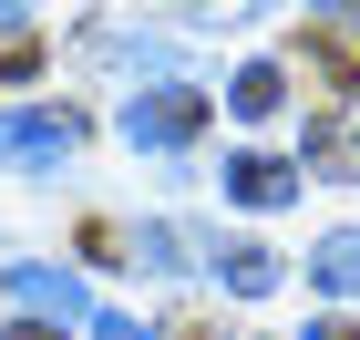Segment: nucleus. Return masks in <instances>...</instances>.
Masks as SVG:
<instances>
[{
	"label": "nucleus",
	"instance_id": "obj_1",
	"mask_svg": "<svg viewBox=\"0 0 360 340\" xmlns=\"http://www.w3.org/2000/svg\"><path fill=\"white\" fill-rule=\"evenodd\" d=\"M195 124H206V93H195V83H165V93H134V103H124V134L155 144V155L195 144Z\"/></svg>",
	"mask_w": 360,
	"mask_h": 340
},
{
	"label": "nucleus",
	"instance_id": "obj_2",
	"mask_svg": "<svg viewBox=\"0 0 360 340\" xmlns=\"http://www.w3.org/2000/svg\"><path fill=\"white\" fill-rule=\"evenodd\" d=\"M83 144V113L72 103H41V113H0V165H62Z\"/></svg>",
	"mask_w": 360,
	"mask_h": 340
},
{
	"label": "nucleus",
	"instance_id": "obj_3",
	"mask_svg": "<svg viewBox=\"0 0 360 340\" xmlns=\"http://www.w3.org/2000/svg\"><path fill=\"white\" fill-rule=\"evenodd\" d=\"M11 299H21V320H52V330H93V299L72 268H41V258H21L11 268Z\"/></svg>",
	"mask_w": 360,
	"mask_h": 340
},
{
	"label": "nucleus",
	"instance_id": "obj_4",
	"mask_svg": "<svg viewBox=\"0 0 360 340\" xmlns=\"http://www.w3.org/2000/svg\"><path fill=\"white\" fill-rule=\"evenodd\" d=\"M226 196H237V206H288L299 175L278 165V155H237V165H226Z\"/></svg>",
	"mask_w": 360,
	"mask_h": 340
},
{
	"label": "nucleus",
	"instance_id": "obj_5",
	"mask_svg": "<svg viewBox=\"0 0 360 340\" xmlns=\"http://www.w3.org/2000/svg\"><path fill=\"white\" fill-rule=\"evenodd\" d=\"M309 279L330 289V299H360V227H330V237L309 248Z\"/></svg>",
	"mask_w": 360,
	"mask_h": 340
},
{
	"label": "nucleus",
	"instance_id": "obj_6",
	"mask_svg": "<svg viewBox=\"0 0 360 340\" xmlns=\"http://www.w3.org/2000/svg\"><path fill=\"white\" fill-rule=\"evenodd\" d=\"M226 103H237V113L257 124V113H278V103H288V73H278V62H248V73L226 83Z\"/></svg>",
	"mask_w": 360,
	"mask_h": 340
},
{
	"label": "nucleus",
	"instance_id": "obj_7",
	"mask_svg": "<svg viewBox=\"0 0 360 340\" xmlns=\"http://www.w3.org/2000/svg\"><path fill=\"white\" fill-rule=\"evenodd\" d=\"M217 268H226L237 299H268V289H278V258H268V248H217Z\"/></svg>",
	"mask_w": 360,
	"mask_h": 340
},
{
	"label": "nucleus",
	"instance_id": "obj_8",
	"mask_svg": "<svg viewBox=\"0 0 360 340\" xmlns=\"http://www.w3.org/2000/svg\"><path fill=\"white\" fill-rule=\"evenodd\" d=\"M186 258H195V237H186V227H165V217H155V227H134V268H186Z\"/></svg>",
	"mask_w": 360,
	"mask_h": 340
},
{
	"label": "nucleus",
	"instance_id": "obj_9",
	"mask_svg": "<svg viewBox=\"0 0 360 340\" xmlns=\"http://www.w3.org/2000/svg\"><path fill=\"white\" fill-rule=\"evenodd\" d=\"M309 175H340V186H360V134H350V124L309 144Z\"/></svg>",
	"mask_w": 360,
	"mask_h": 340
},
{
	"label": "nucleus",
	"instance_id": "obj_10",
	"mask_svg": "<svg viewBox=\"0 0 360 340\" xmlns=\"http://www.w3.org/2000/svg\"><path fill=\"white\" fill-rule=\"evenodd\" d=\"M195 21H268V11H288V0H186Z\"/></svg>",
	"mask_w": 360,
	"mask_h": 340
},
{
	"label": "nucleus",
	"instance_id": "obj_11",
	"mask_svg": "<svg viewBox=\"0 0 360 340\" xmlns=\"http://www.w3.org/2000/svg\"><path fill=\"white\" fill-rule=\"evenodd\" d=\"M93 340H155L144 320H113V310H93Z\"/></svg>",
	"mask_w": 360,
	"mask_h": 340
},
{
	"label": "nucleus",
	"instance_id": "obj_12",
	"mask_svg": "<svg viewBox=\"0 0 360 340\" xmlns=\"http://www.w3.org/2000/svg\"><path fill=\"white\" fill-rule=\"evenodd\" d=\"M0 340H62V330H52V320H11Z\"/></svg>",
	"mask_w": 360,
	"mask_h": 340
},
{
	"label": "nucleus",
	"instance_id": "obj_13",
	"mask_svg": "<svg viewBox=\"0 0 360 340\" xmlns=\"http://www.w3.org/2000/svg\"><path fill=\"white\" fill-rule=\"evenodd\" d=\"M309 340H360V320H319V330H309Z\"/></svg>",
	"mask_w": 360,
	"mask_h": 340
},
{
	"label": "nucleus",
	"instance_id": "obj_14",
	"mask_svg": "<svg viewBox=\"0 0 360 340\" xmlns=\"http://www.w3.org/2000/svg\"><path fill=\"white\" fill-rule=\"evenodd\" d=\"M11 11H21V0H11Z\"/></svg>",
	"mask_w": 360,
	"mask_h": 340
}]
</instances>
